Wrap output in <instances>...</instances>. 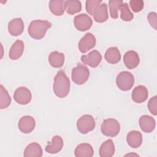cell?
Masks as SVG:
<instances>
[{
    "mask_svg": "<svg viewBox=\"0 0 157 157\" xmlns=\"http://www.w3.org/2000/svg\"><path fill=\"white\" fill-rule=\"evenodd\" d=\"M148 96L147 88L144 85H138L132 90L131 98L134 102L136 103H142L145 102Z\"/></svg>",
    "mask_w": 157,
    "mask_h": 157,
    "instance_id": "cell-14",
    "label": "cell"
},
{
    "mask_svg": "<svg viewBox=\"0 0 157 157\" xmlns=\"http://www.w3.org/2000/svg\"><path fill=\"white\" fill-rule=\"evenodd\" d=\"M80 59L83 64L88 65L91 67H96L101 63L102 56L99 52L94 50L87 55H82Z\"/></svg>",
    "mask_w": 157,
    "mask_h": 157,
    "instance_id": "cell-11",
    "label": "cell"
},
{
    "mask_svg": "<svg viewBox=\"0 0 157 157\" xmlns=\"http://www.w3.org/2000/svg\"><path fill=\"white\" fill-rule=\"evenodd\" d=\"M36 126L34 118L30 115L23 116L18 121V128L19 130L24 133L28 134L31 132Z\"/></svg>",
    "mask_w": 157,
    "mask_h": 157,
    "instance_id": "cell-10",
    "label": "cell"
},
{
    "mask_svg": "<svg viewBox=\"0 0 157 157\" xmlns=\"http://www.w3.org/2000/svg\"><path fill=\"white\" fill-rule=\"evenodd\" d=\"M147 19L150 25L155 29H156V25H157L156 13L154 12H150L147 15Z\"/></svg>",
    "mask_w": 157,
    "mask_h": 157,
    "instance_id": "cell-33",
    "label": "cell"
},
{
    "mask_svg": "<svg viewBox=\"0 0 157 157\" xmlns=\"http://www.w3.org/2000/svg\"><path fill=\"white\" fill-rule=\"evenodd\" d=\"M101 131L106 136L115 137L118 134L120 131V124L114 118H107L102 121L101 126Z\"/></svg>",
    "mask_w": 157,
    "mask_h": 157,
    "instance_id": "cell-4",
    "label": "cell"
},
{
    "mask_svg": "<svg viewBox=\"0 0 157 157\" xmlns=\"http://www.w3.org/2000/svg\"><path fill=\"white\" fill-rule=\"evenodd\" d=\"M129 6L134 12L138 13L143 9L144 2L142 0H131L129 1Z\"/></svg>",
    "mask_w": 157,
    "mask_h": 157,
    "instance_id": "cell-31",
    "label": "cell"
},
{
    "mask_svg": "<svg viewBox=\"0 0 157 157\" xmlns=\"http://www.w3.org/2000/svg\"><path fill=\"white\" fill-rule=\"evenodd\" d=\"M148 109L153 115H157V96H155L150 98L148 102Z\"/></svg>",
    "mask_w": 157,
    "mask_h": 157,
    "instance_id": "cell-32",
    "label": "cell"
},
{
    "mask_svg": "<svg viewBox=\"0 0 157 157\" xmlns=\"http://www.w3.org/2000/svg\"><path fill=\"white\" fill-rule=\"evenodd\" d=\"M123 3L122 0H110L109 1L110 15L112 18L115 19L118 18V10Z\"/></svg>",
    "mask_w": 157,
    "mask_h": 157,
    "instance_id": "cell-28",
    "label": "cell"
},
{
    "mask_svg": "<svg viewBox=\"0 0 157 157\" xmlns=\"http://www.w3.org/2000/svg\"><path fill=\"white\" fill-rule=\"evenodd\" d=\"M70 81L64 72L59 71L54 78L53 90L55 95L60 98L66 97L70 90Z\"/></svg>",
    "mask_w": 157,
    "mask_h": 157,
    "instance_id": "cell-1",
    "label": "cell"
},
{
    "mask_svg": "<svg viewBox=\"0 0 157 157\" xmlns=\"http://www.w3.org/2000/svg\"><path fill=\"white\" fill-rule=\"evenodd\" d=\"M63 147V140L60 136L56 135L52 137V142L49 143L45 148V150L51 154L57 153L60 151Z\"/></svg>",
    "mask_w": 157,
    "mask_h": 157,
    "instance_id": "cell-16",
    "label": "cell"
},
{
    "mask_svg": "<svg viewBox=\"0 0 157 157\" xmlns=\"http://www.w3.org/2000/svg\"><path fill=\"white\" fill-rule=\"evenodd\" d=\"M74 24L77 30L85 31L91 27L93 21L91 18L87 14L80 13L74 17Z\"/></svg>",
    "mask_w": 157,
    "mask_h": 157,
    "instance_id": "cell-8",
    "label": "cell"
},
{
    "mask_svg": "<svg viewBox=\"0 0 157 157\" xmlns=\"http://www.w3.org/2000/svg\"><path fill=\"white\" fill-rule=\"evenodd\" d=\"M104 58L110 64H117L121 59V54L118 48L116 47L109 48L105 52Z\"/></svg>",
    "mask_w": 157,
    "mask_h": 157,
    "instance_id": "cell-24",
    "label": "cell"
},
{
    "mask_svg": "<svg viewBox=\"0 0 157 157\" xmlns=\"http://www.w3.org/2000/svg\"><path fill=\"white\" fill-rule=\"evenodd\" d=\"M93 155V148L88 143H82L78 145L74 150V155L76 157H91Z\"/></svg>",
    "mask_w": 157,
    "mask_h": 157,
    "instance_id": "cell-18",
    "label": "cell"
},
{
    "mask_svg": "<svg viewBox=\"0 0 157 157\" xmlns=\"http://www.w3.org/2000/svg\"><path fill=\"white\" fill-rule=\"evenodd\" d=\"M23 156L25 157H41L42 156V148L38 143L32 142L25 148Z\"/></svg>",
    "mask_w": 157,
    "mask_h": 157,
    "instance_id": "cell-22",
    "label": "cell"
},
{
    "mask_svg": "<svg viewBox=\"0 0 157 157\" xmlns=\"http://www.w3.org/2000/svg\"><path fill=\"white\" fill-rule=\"evenodd\" d=\"M82 9V4L80 1L68 0L66 1V12L69 15H74L79 12Z\"/></svg>",
    "mask_w": 157,
    "mask_h": 157,
    "instance_id": "cell-26",
    "label": "cell"
},
{
    "mask_svg": "<svg viewBox=\"0 0 157 157\" xmlns=\"http://www.w3.org/2000/svg\"><path fill=\"white\" fill-rule=\"evenodd\" d=\"M93 16L96 22L103 23L106 21L109 18L107 4L104 2L101 3L95 9Z\"/></svg>",
    "mask_w": 157,
    "mask_h": 157,
    "instance_id": "cell-19",
    "label": "cell"
},
{
    "mask_svg": "<svg viewBox=\"0 0 157 157\" xmlns=\"http://www.w3.org/2000/svg\"><path fill=\"white\" fill-rule=\"evenodd\" d=\"M8 31L12 36L20 35L24 29V23L21 18H15L10 20L8 23Z\"/></svg>",
    "mask_w": 157,
    "mask_h": 157,
    "instance_id": "cell-13",
    "label": "cell"
},
{
    "mask_svg": "<svg viewBox=\"0 0 157 157\" xmlns=\"http://www.w3.org/2000/svg\"><path fill=\"white\" fill-rule=\"evenodd\" d=\"M142 135L138 131H131L126 136V142L128 144L134 148L139 147L142 143Z\"/></svg>",
    "mask_w": 157,
    "mask_h": 157,
    "instance_id": "cell-17",
    "label": "cell"
},
{
    "mask_svg": "<svg viewBox=\"0 0 157 157\" xmlns=\"http://www.w3.org/2000/svg\"><path fill=\"white\" fill-rule=\"evenodd\" d=\"M48 62L55 68L61 67L64 63V55L57 51L52 52L48 56Z\"/></svg>",
    "mask_w": 157,
    "mask_h": 157,
    "instance_id": "cell-25",
    "label": "cell"
},
{
    "mask_svg": "<svg viewBox=\"0 0 157 157\" xmlns=\"http://www.w3.org/2000/svg\"><path fill=\"white\" fill-rule=\"evenodd\" d=\"M120 17L124 21H131L134 18V15L130 10L126 2H123L120 7Z\"/></svg>",
    "mask_w": 157,
    "mask_h": 157,
    "instance_id": "cell-29",
    "label": "cell"
},
{
    "mask_svg": "<svg viewBox=\"0 0 157 157\" xmlns=\"http://www.w3.org/2000/svg\"><path fill=\"white\" fill-rule=\"evenodd\" d=\"M123 61L128 69H132L139 65L140 63V58L136 52L134 50H129L124 55Z\"/></svg>",
    "mask_w": 157,
    "mask_h": 157,
    "instance_id": "cell-12",
    "label": "cell"
},
{
    "mask_svg": "<svg viewBox=\"0 0 157 157\" xmlns=\"http://www.w3.org/2000/svg\"><path fill=\"white\" fill-rule=\"evenodd\" d=\"M52 25V23L47 20H33L28 26V33L32 38L39 40L45 36L46 32Z\"/></svg>",
    "mask_w": 157,
    "mask_h": 157,
    "instance_id": "cell-2",
    "label": "cell"
},
{
    "mask_svg": "<svg viewBox=\"0 0 157 157\" xmlns=\"http://www.w3.org/2000/svg\"><path fill=\"white\" fill-rule=\"evenodd\" d=\"M11 103V98L7 91L1 85L0 86V109L7 108Z\"/></svg>",
    "mask_w": 157,
    "mask_h": 157,
    "instance_id": "cell-27",
    "label": "cell"
},
{
    "mask_svg": "<svg viewBox=\"0 0 157 157\" xmlns=\"http://www.w3.org/2000/svg\"><path fill=\"white\" fill-rule=\"evenodd\" d=\"M134 78L133 75L128 71H122L117 76L116 84L118 88L122 91L129 90L133 86Z\"/></svg>",
    "mask_w": 157,
    "mask_h": 157,
    "instance_id": "cell-5",
    "label": "cell"
},
{
    "mask_svg": "<svg viewBox=\"0 0 157 157\" xmlns=\"http://www.w3.org/2000/svg\"><path fill=\"white\" fill-rule=\"evenodd\" d=\"M13 96L14 100L21 105L28 104L32 98L31 91L25 86H20L17 88L14 91Z\"/></svg>",
    "mask_w": 157,
    "mask_h": 157,
    "instance_id": "cell-7",
    "label": "cell"
},
{
    "mask_svg": "<svg viewBox=\"0 0 157 157\" xmlns=\"http://www.w3.org/2000/svg\"><path fill=\"white\" fill-rule=\"evenodd\" d=\"M129 155H135V156H139L138 155H136V154H127V155H126L125 156H129Z\"/></svg>",
    "mask_w": 157,
    "mask_h": 157,
    "instance_id": "cell-34",
    "label": "cell"
},
{
    "mask_svg": "<svg viewBox=\"0 0 157 157\" xmlns=\"http://www.w3.org/2000/svg\"><path fill=\"white\" fill-rule=\"evenodd\" d=\"M90 71L88 68L80 63L72 69L71 78L72 81L77 85H83L88 79Z\"/></svg>",
    "mask_w": 157,
    "mask_h": 157,
    "instance_id": "cell-3",
    "label": "cell"
},
{
    "mask_svg": "<svg viewBox=\"0 0 157 157\" xmlns=\"http://www.w3.org/2000/svg\"><path fill=\"white\" fill-rule=\"evenodd\" d=\"M96 44V39L95 36L90 33H87L78 42V47L80 52L85 53L94 47Z\"/></svg>",
    "mask_w": 157,
    "mask_h": 157,
    "instance_id": "cell-9",
    "label": "cell"
},
{
    "mask_svg": "<svg viewBox=\"0 0 157 157\" xmlns=\"http://www.w3.org/2000/svg\"><path fill=\"white\" fill-rule=\"evenodd\" d=\"M115 145L112 139L104 142L99 147V155L101 157H111L115 153Z\"/></svg>",
    "mask_w": 157,
    "mask_h": 157,
    "instance_id": "cell-20",
    "label": "cell"
},
{
    "mask_svg": "<svg viewBox=\"0 0 157 157\" xmlns=\"http://www.w3.org/2000/svg\"><path fill=\"white\" fill-rule=\"evenodd\" d=\"M95 121L91 115H83L81 116L77 121V128L81 134H87L93 130L95 128Z\"/></svg>",
    "mask_w": 157,
    "mask_h": 157,
    "instance_id": "cell-6",
    "label": "cell"
},
{
    "mask_svg": "<svg viewBox=\"0 0 157 157\" xmlns=\"http://www.w3.org/2000/svg\"><path fill=\"white\" fill-rule=\"evenodd\" d=\"M24 51V43L21 40H17L10 47L9 56L12 60L20 58Z\"/></svg>",
    "mask_w": 157,
    "mask_h": 157,
    "instance_id": "cell-21",
    "label": "cell"
},
{
    "mask_svg": "<svg viewBox=\"0 0 157 157\" xmlns=\"http://www.w3.org/2000/svg\"><path fill=\"white\" fill-rule=\"evenodd\" d=\"M48 7L53 15L56 16H61L66 10V1L51 0L49 1Z\"/></svg>",
    "mask_w": 157,
    "mask_h": 157,
    "instance_id": "cell-23",
    "label": "cell"
},
{
    "mask_svg": "<svg viewBox=\"0 0 157 157\" xmlns=\"http://www.w3.org/2000/svg\"><path fill=\"white\" fill-rule=\"evenodd\" d=\"M102 1L99 0H87L85 2L86 12L91 15H93L95 9L101 4Z\"/></svg>",
    "mask_w": 157,
    "mask_h": 157,
    "instance_id": "cell-30",
    "label": "cell"
},
{
    "mask_svg": "<svg viewBox=\"0 0 157 157\" xmlns=\"http://www.w3.org/2000/svg\"><path fill=\"white\" fill-rule=\"evenodd\" d=\"M139 123L140 129L145 132H151L155 128V120L150 115H144L141 116L139 118Z\"/></svg>",
    "mask_w": 157,
    "mask_h": 157,
    "instance_id": "cell-15",
    "label": "cell"
}]
</instances>
